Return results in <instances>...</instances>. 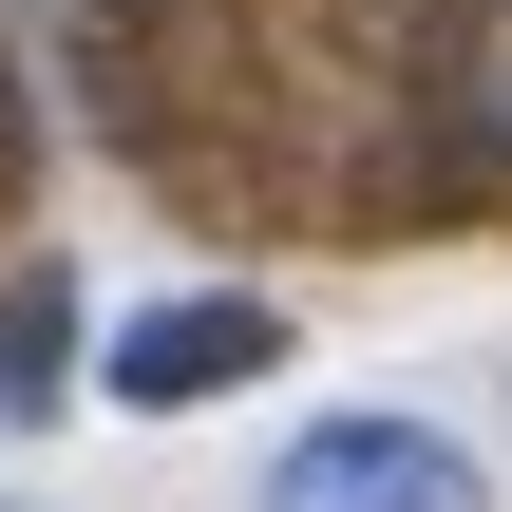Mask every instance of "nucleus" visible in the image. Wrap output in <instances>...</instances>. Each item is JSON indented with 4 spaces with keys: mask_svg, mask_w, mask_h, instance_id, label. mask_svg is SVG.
Masks as SVG:
<instances>
[{
    "mask_svg": "<svg viewBox=\"0 0 512 512\" xmlns=\"http://www.w3.org/2000/svg\"><path fill=\"white\" fill-rule=\"evenodd\" d=\"M285 361V304L266 285H171V304H133L114 342H95V380L133 399V418H190V399H247Z\"/></svg>",
    "mask_w": 512,
    "mask_h": 512,
    "instance_id": "nucleus-2",
    "label": "nucleus"
},
{
    "mask_svg": "<svg viewBox=\"0 0 512 512\" xmlns=\"http://www.w3.org/2000/svg\"><path fill=\"white\" fill-rule=\"evenodd\" d=\"M76 380V266H19L0 285V418H57Z\"/></svg>",
    "mask_w": 512,
    "mask_h": 512,
    "instance_id": "nucleus-4",
    "label": "nucleus"
},
{
    "mask_svg": "<svg viewBox=\"0 0 512 512\" xmlns=\"http://www.w3.org/2000/svg\"><path fill=\"white\" fill-rule=\"evenodd\" d=\"M437 133L512 190V0H456L437 19Z\"/></svg>",
    "mask_w": 512,
    "mask_h": 512,
    "instance_id": "nucleus-3",
    "label": "nucleus"
},
{
    "mask_svg": "<svg viewBox=\"0 0 512 512\" xmlns=\"http://www.w3.org/2000/svg\"><path fill=\"white\" fill-rule=\"evenodd\" d=\"M247 512H494V475H475V437H437V418H399V399H323V418L247 475Z\"/></svg>",
    "mask_w": 512,
    "mask_h": 512,
    "instance_id": "nucleus-1",
    "label": "nucleus"
}]
</instances>
